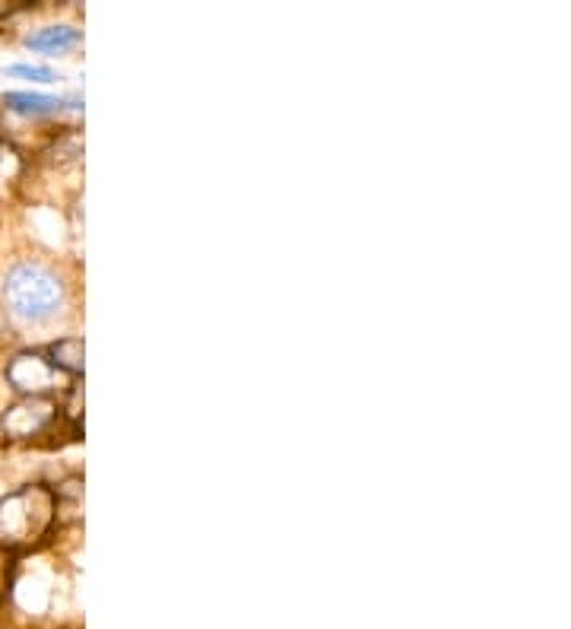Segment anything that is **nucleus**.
Here are the masks:
<instances>
[{
    "mask_svg": "<svg viewBox=\"0 0 571 629\" xmlns=\"http://www.w3.org/2000/svg\"><path fill=\"white\" fill-rule=\"evenodd\" d=\"M3 300L17 318L45 322L51 315H58V308L64 305V286H61L58 274H51L45 264L23 261V264H13L7 271Z\"/></svg>",
    "mask_w": 571,
    "mask_h": 629,
    "instance_id": "f257e3e1",
    "label": "nucleus"
},
{
    "mask_svg": "<svg viewBox=\"0 0 571 629\" xmlns=\"http://www.w3.org/2000/svg\"><path fill=\"white\" fill-rule=\"evenodd\" d=\"M51 521V493L42 487L17 489L0 503V544L23 547L42 535Z\"/></svg>",
    "mask_w": 571,
    "mask_h": 629,
    "instance_id": "f03ea898",
    "label": "nucleus"
},
{
    "mask_svg": "<svg viewBox=\"0 0 571 629\" xmlns=\"http://www.w3.org/2000/svg\"><path fill=\"white\" fill-rule=\"evenodd\" d=\"M51 410H54V407L45 404V400H39V397L23 400V404H17V407H10V410H7V417H3V429H7L10 436H17V439L35 436V433H42V429L48 426Z\"/></svg>",
    "mask_w": 571,
    "mask_h": 629,
    "instance_id": "7ed1b4c3",
    "label": "nucleus"
},
{
    "mask_svg": "<svg viewBox=\"0 0 571 629\" xmlns=\"http://www.w3.org/2000/svg\"><path fill=\"white\" fill-rule=\"evenodd\" d=\"M7 378L20 388V392H45L54 385V369L48 366L42 356H17L7 369Z\"/></svg>",
    "mask_w": 571,
    "mask_h": 629,
    "instance_id": "20e7f679",
    "label": "nucleus"
},
{
    "mask_svg": "<svg viewBox=\"0 0 571 629\" xmlns=\"http://www.w3.org/2000/svg\"><path fill=\"white\" fill-rule=\"evenodd\" d=\"M77 42H80V32L70 29V26H48V29H39L35 35L26 39V45L32 51H64Z\"/></svg>",
    "mask_w": 571,
    "mask_h": 629,
    "instance_id": "39448f33",
    "label": "nucleus"
},
{
    "mask_svg": "<svg viewBox=\"0 0 571 629\" xmlns=\"http://www.w3.org/2000/svg\"><path fill=\"white\" fill-rule=\"evenodd\" d=\"M3 102L20 112V115H48V112H58L64 105V99H54V95H39V93H7Z\"/></svg>",
    "mask_w": 571,
    "mask_h": 629,
    "instance_id": "423d86ee",
    "label": "nucleus"
},
{
    "mask_svg": "<svg viewBox=\"0 0 571 629\" xmlns=\"http://www.w3.org/2000/svg\"><path fill=\"white\" fill-rule=\"evenodd\" d=\"M51 353H54V363L70 369V373H80V369H83V341H77V337L61 341V344L51 347Z\"/></svg>",
    "mask_w": 571,
    "mask_h": 629,
    "instance_id": "0eeeda50",
    "label": "nucleus"
},
{
    "mask_svg": "<svg viewBox=\"0 0 571 629\" xmlns=\"http://www.w3.org/2000/svg\"><path fill=\"white\" fill-rule=\"evenodd\" d=\"M10 77H26V80H35V83H54V70L51 68H39V64H13L7 70Z\"/></svg>",
    "mask_w": 571,
    "mask_h": 629,
    "instance_id": "6e6552de",
    "label": "nucleus"
}]
</instances>
